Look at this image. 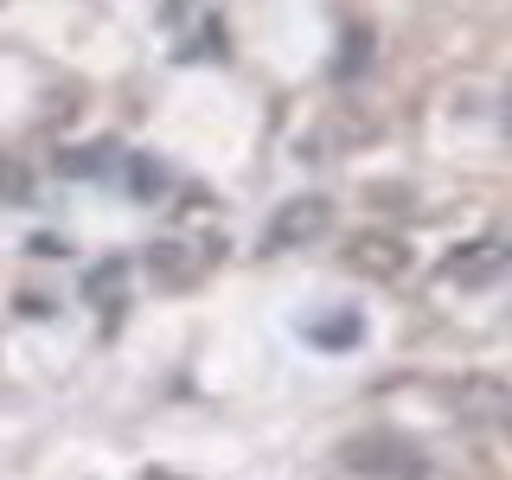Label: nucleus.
Listing matches in <instances>:
<instances>
[{"instance_id":"f257e3e1","label":"nucleus","mask_w":512,"mask_h":480,"mask_svg":"<svg viewBox=\"0 0 512 480\" xmlns=\"http://www.w3.org/2000/svg\"><path fill=\"white\" fill-rule=\"evenodd\" d=\"M340 461H346V474H359V480H429L423 448H410L397 436H359V442L340 448Z\"/></svg>"},{"instance_id":"7ed1b4c3","label":"nucleus","mask_w":512,"mask_h":480,"mask_svg":"<svg viewBox=\"0 0 512 480\" xmlns=\"http://www.w3.org/2000/svg\"><path fill=\"white\" fill-rule=\"evenodd\" d=\"M448 404H455V416H461V423H474V429H512V384L506 378L468 372V378H455Z\"/></svg>"},{"instance_id":"1a4fd4ad","label":"nucleus","mask_w":512,"mask_h":480,"mask_svg":"<svg viewBox=\"0 0 512 480\" xmlns=\"http://www.w3.org/2000/svg\"><path fill=\"white\" fill-rule=\"evenodd\" d=\"M320 340L340 346V340H359V320H333V327H320Z\"/></svg>"},{"instance_id":"423d86ee","label":"nucleus","mask_w":512,"mask_h":480,"mask_svg":"<svg viewBox=\"0 0 512 480\" xmlns=\"http://www.w3.org/2000/svg\"><path fill=\"white\" fill-rule=\"evenodd\" d=\"M148 269H154L160 288H186V282L205 269V256H192V263H186V244H154V250H148Z\"/></svg>"},{"instance_id":"9d476101","label":"nucleus","mask_w":512,"mask_h":480,"mask_svg":"<svg viewBox=\"0 0 512 480\" xmlns=\"http://www.w3.org/2000/svg\"><path fill=\"white\" fill-rule=\"evenodd\" d=\"M506 122H512V103H506Z\"/></svg>"},{"instance_id":"f03ea898","label":"nucleus","mask_w":512,"mask_h":480,"mask_svg":"<svg viewBox=\"0 0 512 480\" xmlns=\"http://www.w3.org/2000/svg\"><path fill=\"white\" fill-rule=\"evenodd\" d=\"M333 231V199H320V192H308V199H288L276 205V218H269V231H263V256H288V250H308L320 244V237Z\"/></svg>"},{"instance_id":"0eeeda50","label":"nucleus","mask_w":512,"mask_h":480,"mask_svg":"<svg viewBox=\"0 0 512 480\" xmlns=\"http://www.w3.org/2000/svg\"><path fill=\"white\" fill-rule=\"evenodd\" d=\"M0 199H7V205H26V199H32V173H26V160L0 154Z\"/></svg>"},{"instance_id":"20e7f679","label":"nucleus","mask_w":512,"mask_h":480,"mask_svg":"<svg viewBox=\"0 0 512 480\" xmlns=\"http://www.w3.org/2000/svg\"><path fill=\"white\" fill-rule=\"evenodd\" d=\"M340 263L365 282H397V276H410V244L397 231H359V237H346Z\"/></svg>"},{"instance_id":"39448f33","label":"nucleus","mask_w":512,"mask_h":480,"mask_svg":"<svg viewBox=\"0 0 512 480\" xmlns=\"http://www.w3.org/2000/svg\"><path fill=\"white\" fill-rule=\"evenodd\" d=\"M500 269H506V244H500V237H480V244L455 250V263H442V276L461 282V288H487Z\"/></svg>"},{"instance_id":"6e6552de","label":"nucleus","mask_w":512,"mask_h":480,"mask_svg":"<svg viewBox=\"0 0 512 480\" xmlns=\"http://www.w3.org/2000/svg\"><path fill=\"white\" fill-rule=\"evenodd\" d=\"M167 186V167H154V160H135V192L148 199V192H160Z\"/></svg>"}]
</instances>
